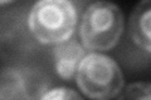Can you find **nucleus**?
Instances as JSON below:
<instances>
[{
  "instance_id": "nucleus-1",
  "label": "nucleus",
  "mask_w": 151,
  "mask_h": 100,
  "mask_svg": "<svg viewBox=\"0 0 151 100\" xmlns=\"http://www.w3.org/2000/svg\"><path fill=\"white\" fill-rule=\"evenodd\" d=\"M77 24V11L70 0H38L28 16V26L42 44L69 40Z\"/></svg>"
},
{
  "instance_id": "nucleus-2",
  "label": "nucleus",
  "mask_w": 151,
  "mask_h": 100,
  "mask_svg": "<svg viewBox=\"0 0 151 100\" xmlns=\"http://www.w3.org/2000/svg\"><path fill=\"white\" fill-rule=\"evenodd\" d=\"M124 31V15L113 3L100 0L84 11L79 36L88 50H110L119 43Z\"/></svg>"
},
{
  "instance_id": "nucleus-3",
  "label": "nucleus",
  "mask_w": 151,
  "mask_h": 100,
  "mask_svg": "<svg viewBox=\"0 0 151 100\" xmlns=\"http://www.w3.org/2000/svg\"><path fill=\"white\" fill-rule=\"evenodd\" d=\"M76 80L81 91L92 99H111L124 87L121 69L112 58L103 54H87L79 64Z\"/></svg>"
},
{
  "instance_id": "nucleus-4",
  "label": "nucleus",
  "mask_w": 151,
  "mask_h": 100,
  "mask_svg": "<svg viewBox=\"0 0 151 100\" xmlns=\"http://www.w3.org/2000/svg\"><path fill=\"white\" fill-rule=\"evenodd\" d=\"M42 75L33 70L17 68L4 69L1 73L0 98L1 99H29L42 98L47 89Z\"/></svg>"
},
{
  "instance_id": "nucleus-5",
  "label": "nucleus",
  "mask_w": 151,
  "mask_h": 100,
  "mask_svg": "<svg viewBox=\"0 0 151 100\" xmlns=\"http://www.w3.org/2000/svg\"><path fill=\"white\" fill-rule=\"evenodd\" d=\"M55 71L62 79H72L82 59L86 56L84 49L76 40H67L57 44L53 51Z\"/></svg>"
},
{
  "instance_id": "nucleus-6",
  "label": "nucleus",
  "mask_w": 151,
  "mask_h": 100,
  "mask_svg": "<svg viewBox=\"0 0 151 100\" xmlns=\"http://www.w3.org/2000/svg\"><path fill=\"white\" fill-rule=\"evenodd\" d=\"M130 35L139 48L151 53V0H141L130 18Z\"/></svg>"
},
{
  "instance_id": "nucleus-7",
  "label": "nucleus",
  "mask_w": 151,
  "mask_h": 100,
  "mask_svg": "<svg viewBox=\"0 0 151 100\" xmlns=\"http://www.w3.org/2000/svg\"><path fill=\"white\" fill-rule=\"evenodd\" d=\"M124 99H151V84L135 83L126 88Z\"/></svg>"
},
{
  "instance_id": "nucleus-8",
  "label": "nucleus",
  "mask_w": 151,
  "mask_h": 100,
  "mask_svg": "<svg viewBox=\"0 0 151 100\" xmlns=\"http://www.w3.org/2000/svg\"><path fill=\"white\" fill-rule=\"evenodd\" d=\"M40 99H60V100H65V99H81V95L77 94L72 89H67V88H54V89H49L42 95Z\"/></svg>"
},
{
  "instance_id": "nucleus-9",
  "label": "nucleus",
  "mask_w": 151,
  "mask_h": 100,
  "mask_svg": "<svg viewBox=\"0 0 151 100\" xmlns=\"http://www.w3.org/2000/svg\"><path fill=\"white\" fill-rule=\"evenodd\" d=\"M12 1H14V0H0V4H1V5H5V4H9Z\"/></svg>"
}]
</instances>
